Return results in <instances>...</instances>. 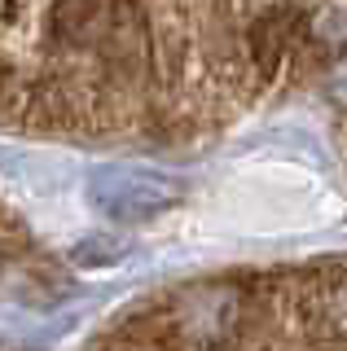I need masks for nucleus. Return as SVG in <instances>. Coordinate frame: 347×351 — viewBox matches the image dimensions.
<instances>
[{
    "mask_svg": "<svg viewBox=\"0 0 347 351\" xmlns=\"http://www.w3.org/2000/svg\"><path fill=\"white\" fill-rule=\"evenodd\" d=\"M49 31L58 44L93 49L136 80L149 58V27L132 0H53Z\"/></svg>",
    "mask_w": 347,
    "mask_h": 351,
    "instance_id": "obj_1",
    "label": "nucleus"
},
{
    "mask_svg": "<svg viewBox=\"0 0 347 351\" xmlns=\"http://www.w3.org/2000/svg\"><path fill=\"white\" fill-rule=\"evenodd\" d=\"M88 197L101 215L119 224H141L149 215H163L185 197V184L163 171H141V167H101L88 176Z\"/></svg>",
    "mask_w": 347,
    "mask_h": 351,
    "instance_id": "obj_2",
    "label": "nucleus"
},
{
    "mask_svg": "<svg viewBox=\"0 0 347 351\" xmlns=\"http://www.w3.org/2000/svg\"><path fill=\"white\" fill-rule=\"evenodd\" d=\"M176 321H180V334L189 343H198L202 351L224 347L242 329V294L233 285H198L180 299Z\"/></svg>",
    "mask_w": 347,
    "mask_h": 351,
    "instance_id": "obj_3",
    "label": "nucleus"
},
{
    "mask_svg": "<svg viewBox=\"0 0 347 351\" xmlns=\"http://www.w3.org/2000/svg\"><path fill=\"white\" fill-rule=\"evenodd\" d=\"M71 259L80 263V268H93V263H115V259H123V246H115V241H106V237H88V241H80V246L71 250Z\"/></svg>",
    "mask_w": 347,
    "mask_h": 351,
    "instance_id": "obj_4",
    "label": "nucleus"
}]
</instances>
